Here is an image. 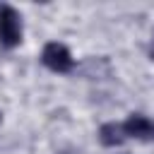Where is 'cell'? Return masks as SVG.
<instances>
[{"instance_id": "cell-1", "label": "cell", "mask_w": 154, "mask_h": 154, "mask_svg": "<svg viewBox=\"0 0 154 154\" xmlns=\"http://www.w3.org/2000/svg\"><path fill=\"white\" fill-rule=\"evenodd\" d=\"M22 41V17L14 7L0 5V43L5 48H14Z\"/></svg>"}, {"instance_id": "cell-2", "label": "cell", "mask_w": 154, "mask_h": 154, "mask_svg": "<svg viewBox=\"0 0 154 154\" xmlns=\"http://www.w3.org/2000/svg\"><path fill=\"white\" fill-rule=\"evenodd\" d=\"M41 63L53 72H70L75 67V60L63 43H46L41 53Z\"/></svg>"}, {"instance_id": "cell-3", "label": "cell", "mask_w": 154, "mask_h": 154, "mask_svg": "<svg viewBox=\"0 0 154 154\" xmlns=\"http://www.w3.org/2000/svg\"><path fill=\"white\" fill-rule=\"evenodd\" d=\"M123 132L125 137H135V140H154V120L132 113L125 123H123Z\"/></svg>"}, {"instance_id": "cell-4", "label": "cell", "mask_w": 154, "mask_h": 154, "mask_svg": "<svg viewBox=\"0 0 154 154\" xmlns=\"http://www.w3.org/2000/svg\"><path fill=\"white\" fill-rule=\"evenodd\" d=\"M128 137H125V132H123V123H106V125H101V130H99V142L103 144V147H118V144H123Z\"/></svg>"}, {"instance_id": "cell-5", "label": "cell", "mask_w": 154, "mask_h": 154, "mask_svg": "<svg viewBox=\"0 0 154 154\" xmlns=\"http://www.w3.org/2000/svg\"><path fill=\"white\" fill-rule=\"evenodd\" d=\"M149 58L154 60V41H152V46H149Z\"/></svg>"}, {"instance_id": "cell-6", "label": "cell", "mask_w": 154, "mask_h": 154, "mask_svg": "<svg viewBox=\"0 0 154 154\" xmlns=\"http://www.w3.org/2000/svg\"><path fill=\"white\" fill-rule=\"evenodd\" d=\"M0 120H2V113H0Z\"/></svg>"}, {"instance_id": "cell-7", "label": "cell", "mask_w": 154, "mask_h": 154, "mask_svg": "<svg viewBox=\"0 0 154 154\" xmlns=\"http://www.w3.org/2000/svg\"><path fill=\"white\" fill-rule=\"evenodd\" d=\"M65 154H70V152H65Z\"/></svg>"}]
</instances>
